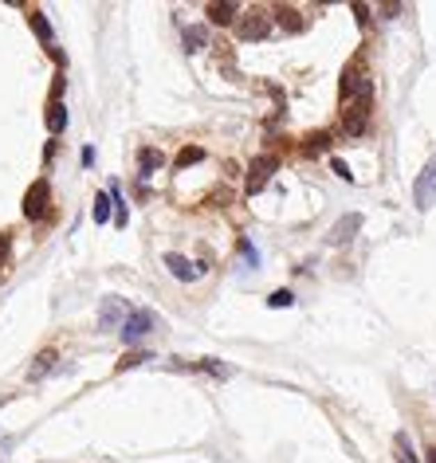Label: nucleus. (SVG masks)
Listing matches in <instances>:
<instances>
[{
  "instance_id": "obj_15",
  "label": "nucleus",
  "mask_w": 436,
  "mask_h": 463,
  "mask_svg": "<svg viewBox=\"0 0 436 463\" xmlns=\"http://www.w3.org/2000/svg\"><path fill=\"white\" fill-rule=\"evenodd\" d=\"M393 452H397V463H421L413 440H409V432H397V436H393Z\"/></svg>"
},
{
  "instance_id": "obj_28",
  "label": "nucleus",
  "mask_w": 436,
  "mask_h": 463,
  "mask_svg": "<svg viewBox=\"0 0 436 463\" xmlns=\"http://www.w3.org/2000/svg\"><path fill=\"white\" fill-rule=\"evenodd\" d=\"M52 157H55V138L47 142V149H44V165H52Z\"/></svg>"
},
{
  "instance_id": "obj_12",
  "label": "nucleus",
  "mask_w": 436,
  "mask_h": 463,
  "mask_svg": "<svg viewBox=\"0 0 436 463\" xmlns=\"http://www.w3.org/2000/svg\"><path fill=\"white\" fill-rule=\"evenodd\" d=\"M55 365H59V353H55V350H40V353H36V362L28 365V381H44Z\"/></svg>"
},
{
  "instance_id": "obj_3",
  "label": "nucleus",
  "mask_w": 436,
  "mask_h": 463,
  "mask_svg": "<svg viewBox=\"0 0 436 463\" xmlns=\"http://www.w3.org/2000/svg\"><path fill=\"white\" fill-rule=\"evenodd\" d=\"M275 169H279V157H272V154L256 157V161L248 165V181H244V193H248V197L263 193V188H267V181L275 177Z\"/></svg>"
},
{
  "instance_id": "obj_21",
  "label": "nucleus",
  "mask_w": 436,
  "mask_h": 463,
  "mask_svg": "<svg viewBox=\"0 0 436 463\" xmlns=\"http://www.w3.org/2000/svg\"><path fill=\"white\" fill-rule=\"evenodd\" d=\"M330 142H334L330 133H311V138L303 142V154H322V149H327Z\"/></svg>"
},
{
  "instance_id": "obj_6",
  "label": "nucleus",
  "mask_w": 436,
  "mask_h": 463,
  "mask_svg": "<svg viewBox=\"0 0 436 463\" xmlns=\"http://www.w3.org/2000/svg\"><path fill=\"white\" fill-rule=\"evenodd\" d=\"M366 126H370V99H354L342 111V133H346L350 142H358L361 133H366Z\"/></svg>"
},
{
  "instance_id": "obj_26",
  "label": "nucleus",
  "mask_w": 436,
  "mask_h": 463,
  "mask_svg": "<svg viewBox=\"0 0 436 463\" xmlns=\"http://www.w3.org/2000/svg\"><path fill=\"white\" fill-rule=\"evenodd\" d=\"M354 20L366 28V24H370V4H354Z\"/></svg>"
},
{
  "instance_id": "obj_27",
  "label": "nucleus",
  "mask_w": 436,
  "mask_h": 463,
  "mask_svg": "<svg viewBox=\"0 0 436 463\" xmlns=\"http://www.w3.org/2000/svg\"><path fill=\"white\" fill-rule=\"evenodd\" d=\"M79 165H83V169L95 165V145H83V154H79Z\"/></svg>"
},
{
  "instance_id": "obj_25",
  "label": "nucleus",
  "mask_w": 436,
  "mask_h": 463,
  "mask_svg": "<svg viewBox=\"0 0 436 463\" xmlns=\"http://www.w3.org/2000/svg\"><path fill=\"white\" fill-rule=\"evenodd\" d=\"M330 169H334V173H338L342 181H354V173H350V165L342 161V157H330Z\"/></svg>"
},
{
  "instance_id": "obj_4",
  "label": "nucleus",
  "mask_w": 436,
  "mask_h": 463,
  "mask_svg": "<svg viewBox=\"0 0 436 463\" xmlns=\"http://www.w3.org/2000/svg\"><path fill=\"white\" fill-rule=\"evenodd\" d=\"M153 330H157V314H153V310H134L130 318L122 322V342L138 346L142 338H150Z\"/></svg>"
},
{
  "instance_id": "obj_24",
  "label": "nucleus",
  "mask_w": 436,
  "mask_h": 463,
  "mask_svg": "<svg viewBox=\"0 0 436 463\" xmlns=\"http://www.w3.org/2000/svg\"><path fill=\"white\" fill-rule=\"evenodd\" d=\"M240 252H244V259H248V267L260 263V252H256V243L251 240H240Z\"/></svg>"
},
{
  "instance_id": "obj_1",
  "label": "nucleus",
  "mask_w": 436,
  "mask_h": 463,
  "mask_svg": "<svg viewBox=\"0 0 436 463\" xmlns=\"http://www.w3.org/2000/svg\"><path fill=\"white\" fill-rule=\"evenodd\" d=\"M47 212H52V185H47V177H40L24 193V216L28 220H44Z\"/></svg>"
},
{
  "instance_id": "obj_16",
  "label": "nucleus",
  "mask_w": 436,
  "mask_h": 463,
  "mask_svg": "<svg viewBox=\"0 0 436 463\" xmlns=\"http://www.w3.org/2000/svg\"><path fill=\"white\" fill-rule=\"evenodd\" d=\"M275 24H279L283 32H303V16L295 8H275Z\"/></svg>"
},
{
  "instance_id": "obj_17",
  "label": "nucleus",
  "mask_w": 436,
  "mask_h": 463,
  "mask_svg": "<svg viewBox=\"0 0 436 463\" xmlns=\"http://www.w3.org/2000/svg\"><path fill=\"white\" fill-rule=\"evenodd\" d=\"M205 44H208V28H205V24H193V28H185V51H201Z\"/></svg>"
},
{
  "instance_id": "obj_23",
  "label": "nucleus",
  "mask_w": 436,
  "mask_h": 463,
  "mask_svg": "<svg viewBox=\"0 0 436 463\" xmlns=\"http://www.w3.org/2000/svg\"><path fill=\"white\" fill-rule=\"evenodd\" d=\"M196 369H205V373H212V377H228L232 369L224 362H212V357H205V362H196Z\"/></svg>"
},
{
  "instance_id": "obj_8",
  "label": "nucleus",
  "mask_w": 436,
  "mask_h": 463,
  "mask_svg": "<svg viewBox=\"0 0 436 463\" xmlns=\"http://www.w3.org/2000/svg\"><path fill=\"white\" fill-rule=\"evenodd\" d=\"M162 263L169 267V275L181 279V283H193L196 275H205V267H208V263H193V259H185L181 252H169V255L162 259Z\"/></svg>"
},
{
  "instance_id": "obj_22",
  "label": "nucleus",
  "mask_w": 436,
  "mask_h": 463,
  "mask_svg": "<svg viewBox=\"0 0 436 463\" xmlns=\"http://www.w3.org/2000/svg\"><path fill=\"white\" fill-rule=\"evenodd\" d=\"M267 307H272V310H279V307H295V295H291V291H272V295H267Z\"/></svg>"
},
{
  "instance_id": "obj_14",
  "label": "nucleus",
  "mask_w": 436,
  "mask_h": 463,
  "mask_svg": "<svg viewBox=\"0 0 436 463\" xmlns=\"http://www.w3.org/2000/svg\"><path fill=\"white\" fill-rule=\"evenodd\" d=\"M205 12H208V24H220V28H228V24L236 20V12H240V8H236L232 0H217V4H208Z\"/></svg>"
},
{
  "instance_id": "obj_18",
  "label": "nucleus",
  "mask_w": 436,
  "mask_h": 463,
  "mask_svg": "<svg viewBox=\"0 0 436 463\" xmlns=\"http://www.w3.org/2000/svg\"><path fill=\"white\" fill-rule=\"evenodd\" d=\"M196 161H205V149H201V145H185V149L177 154L173 165H177V169H189V165H196Z\"/></svg>"
},
{
  "instance_id": "obj_11",
  "label": "nucleus",
  "mask_w": 436,
  "mask_h": 463,
  "mask_svg": "<svg viewBox=\"0 0 436 463\" xmlns=\"http://www.w3.org/2000/svg\"><path fill=\"white\" fill-rule=\"evenodd\" d=\"M162 165H165V154L157 149V145H142V149H138V177H142V181L153 177Z\"/></svg>"
},
{
  "instance_id": "obj_5",
  "label": "nucleus",
  "mask_w": 436,
  "mask_h": 463,
  "mask_svg": "<svg viewBox=\"0 0 436 463\" xmlns=\"http://www.w3.org/2000/svg\"><path fill=\"white\" fill-rule=\"evenodd\" d=\"M413 204L421 212H428L436 204V154L428 157V165L421 169V177L413 181Z\"/></svg>"
},
{
  "instance_id": "obj_19",
  "label": "nucleus",
  "mask_w": 436,
  "mask_h": 463,
  "mask_svg": "<svg viewBox=\"0 0 436 463\" xmlns=\"http://www.w3.org/2000/svg\"><path fill=\"white\" fill-rule=\"evenodd\" d=\"M110 204H114V200H110V193H98V197H95V209H91L95 224H107L110 220Z\"/></svg>"
},
{
  "instance_id": "obj_10",
  "label": "nucleus",
  "mask_w": 436,
  "mask_h": 463,
  "mask_svg": "<svg viewBox=\"0 0 436 463\" xmlns=\"http://www.w3.org/2000/svg\"><path fill=\"white\" fill-rule=\"evenodd\" d=\"M358 228H361V212H346V216L330 228V243H350L358 236Z\"/></svg>"
},
{
  "instance_id": "obj_30",
  "label": "nucleus",
  "mask_w": 436,
  "mask_h": 463,
  "mask_svg": "<svg viewBox=\"0 0 436 463\" xmlns=\"http://www.w3.org/2000/svg\"><path fill=\"white\" fill-rule=\"evenodd\" d=\"M425 463H436V448H425Z\"/></svg>"
},
{
  "instance_id": "obj_2",
  "label": "nucleus",
  "mask_w": 436,
  "mask_h": 463,
  "mask_svg": "<svg viewBox=\"0 0 436 463\" xmlns=\"http://www.w3.org/2000/svg\"><path fill=\"white\" fill-rule=\"evenodd\" d=\"M134 314V307L118 295H107L98 302V330H122V322Z\"/></svg>"
},
{
  "instance_id": "obj_13",
  "label": "nucleus",
  "mask_w": 436,
  "mask_h": 463,
  "mask_svg": "<svg viewBox=\"0 0 436 463\" xmlns=\"http://www.w3.org/2000/svg\"><path fill=\"white\" fill-rule=\"evenodd\" d=\"M28 20H32V28H36V35H40V44L47 47V51H55V28L47 24V16L40 8H32L28 12Z\"/></svg>"
},
{
  "instance_id": "obj_29",
  "label": "nucleus",
  "mask_w": 436,
  "mask_h": 463,
  "mask_svg": "<svg viewBox=\"0 0 436 463\" xmlns=\"http://www.w3.org/2000/svg\"><path fill=\"white\" fill-rule=\"evenodd\" d=\"M4 252H8V236H0V263H4Z\"/></svg>"
},
{
  "instance_id": "obj_7",
  "label": "nucleus",
  "mask_w": 436,
  "mask_h": 463,
  "mask_svg": "<svg viewBox=\"0 0 436 463\" xmlns=\"http://www.w3.org/2000/svg\"><path fill=\"white\" fill-rule=\"evenodd\" d=\"M236 35H240L244 44H256V40H267V35H272V16H267V12H248V16H244L240 24H236Z\"/></svg>"
},
{
  "instance_id": "obj_20",
  "label": "nucleus",
  "mask_w": 436,
  "mask_h": 463,
  "mask_svg": "<svg viewBox=\"0 0 436 463\" xmlns=\"http://www.w3.org/2000/svg\"><path fill=\"white\" fill-rule=\"evenodd\" d=\"M150 357H153L150 350H134V353H126V357L118 362V373H126V369H138V365H146Z\"/></svg>"
},
{
  "instance_id": "obj_9",
  "label": "nucleus",
  "mask_w": 436,
  "mask_h": 463,
  "mask_svg": "<svg viewBox=\"0 0 436 463\" xmlns=\"http://www.w3.org/2000/svg\"><path fill=\"white\" fill-rule=\"evenodd\" d=\"M44 122H47V133H55V138L67 130V106H63V99H59V95H52V99H47Z\"/></svg>"
}]
</instances>
